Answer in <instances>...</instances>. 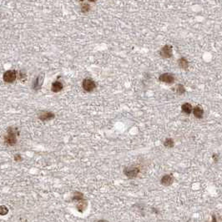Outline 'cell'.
<instances>
[{"label":"cell","mask_w":222,"mask_h":222,"mask_svg":"<svg viewBox=\"0 0 222 222\" xmlns=\"http://www.w3.org/2000/svg\"><path fill=\"white\" fill-rule=\"evenodd\" d=\"M173 181H174V177L172 174H165L160 180V183L165 186H169L172 184Z\"/></svg>","instance_id":"obj_9"},{"label":"cell","mask_w":222,"mask_h":222,"mask_svg":"<svg viewBox=\"0 0 222 222\" xmlns=\"http://www.w3.org/2000/svg\"><path fill=\"white\" fill-rule=\"evenodd\" d=\"M88 1H89V2H92V3H93V2H95L96 0H88Z\"/></svg>","instance_id":"obj_23"},{"label":"cell","mask_w":222,"mask_h":222,"mask_svg":"<svg viewBox=\"0 0 222 222\" xmlns=\"http://www.w3.org/2000/svg\"><path fill=\"white\" fill-rule=\"evenodd\" d=\"M181 109H182V112L184 113L185 115H190V114H191V112H192L193 108H192V106H191V105H190V104H189V103H185V104H184L183 105L181 106Z\"/></svg>","instance_id":"obj_12"},{"label":"cell","mask_w":222,"mask_h":222,"mask_svg":"<svg viewBox=\"0 0 222 222\" xmlns=\"http://www.w3.org/2000/svg\"><path fill=\"white\" fill-rule=\"evenodd\" d=\"M164 145L165 147H167V148H172V147H174V140H173L172 139L168 138V139H166V140H164Z\"/></svg>","instance_id":"obj_15"},{"label":"cell","mask_w":222,"mask_h":222,"mask_svg":"<svg viewBox=\"0 0 222 222\" xmlns=\"http://www.w3.org/2000/svg\"><path fill=\"white\" fill-rule=\"evenodd\" d=\"M90 9V7L88 5V4H84L83 6H82V8H81V11L83 12V13H87L89 12Z\"/></svg>","instance_id":"obj_19"},{"label":"cell","mask_w":222,"mask_h":222,"mask_svg":"<svg viewBox=\"0 0 222 222\" xmlns=\"http://www.w3.org/2000/svg\"><path fill=\"white\" fill-rule=\"evenodd\" d=\"M64 88V85L61 82L59 81H55L53 83L52 85V88H51V90L54 93H58L59 91H61Z\"/></svg>","instance_id":"obj_10"},{"label":"cell","mask_w":222,"mask_h":222,"mask_svg":"<svg viewBox=\"0 0 222 222\" xmlns=\"http://www.w3.org/2000/svg\"><path fill=\"white\" fill-rule=\"evenodd\" d=\"M98 222H109V221H105V220H99Z\"/></svg>","instance_id":"obj_22"},{"label":"cell","mask_w":222,"mask_h":222,"mask_svg":"<svg viewBox=\"0 0 222 222\" xmlns=\"http://www.w3.org/2000/svg\"><path fill=\"white\" fill-rule=\"evenodd\" d=\"M172 54H173V50L170 45H165L160 50V55L164 58H170Z\"/></svg>","instance_id":"obj_5"},{"label":"cell","mask_w":222,"mask_h":222,"mask_svg":"<svg viewBox=\"0 0 222 222\" xmlns=\"http://www.w3.org/2000/svg\"><path fill=\"white\" fill-rule=\"evenodd\" d=\"M83 198H84L83 194L80 193V192H76V193H74V196H73V201H79L83 200Z\"/></svg>","instance_id":"obj_16"},{"label":"cell","mask_w":222,"mask_h":222,"mask_svg":"<svg viewBox=\"0 0 222 222\" xmlns=\"http://www.w3.org/2000/svg\"><path fill=\"white\" fill-rule=\"evenodd\" d=\"M86 207H87V202H86L85 201L81 200V201H78L77 205V209L78 211L83 212V211L86 209Z\"/></svg>","instance_id":"obj_13"},{"label":"cell","mask_w":222,"mask_h":222,"mask_svg":"<svg viewBox=\"0 0 222 222\" xmlns=\"http://www.w3.org/2000/svg\"><path fill=\"white\" fill-rule=\"evenodd\" d=\"M140 170L139 167L136 166H129V167H126L125 169L124 170V174H125L128 178L130 179H134L135 177L138 176V174H140Z\"/></svg>","instance_id":"obj_2"},{"label":"cell","mask_w":222,"mask_h":222,"mask_svg":"<svg viewBox=\"0 0 222 222\" xmlns=\"http://www.w3.org/2000/svg\"><path fill=\"white\" fill-rule=\"evenodd\" d=\"M13 160L16 162H20V161L23 160V158H22V156H21L20 154H16V155H14V157H13Z\"/></svg>","instance_id":"obj_20"},{"label":"cell","mask_w":222,"mask_h":222,"mask_svg":"<svg viewBox=\"0 0 222 222\" xmlns=\"http://www.w3.org/2000/svg\"><path fill=\"white\" fill-rule=\"evenodd\" d=\"M44 83V74H39L33 83V89L34 90H39Z\"/></svg>","instance_id":"obj_7"},{"label":"cell","mask_w":222,"mask_h":222,"mask_svg":"<svg viewBox=\"0 0 222 222\" xmlns=\"http://www.w3.org/2000/svg\"><path fill=\"white\" fill-rule=\"evenodd\" d=\"M3 80L7 83H12L13 82L16 78H17V73L15 71H13V70H9L7 72L4 73L3 74Z\"/></svg>","instance_id":"obj_4"},{"label":"cell","mask_w":222,"mask_h":222,"mask_svg":"<svg viewBox=\"0 0 222 222\" xmlns=\"http://www.w3.org/2000/svg\"><path fill=\"white\" fill-rule=\"evenodd\" d=\"M82 87L86 92H92L96 88V84L92 78H85L82 83Z\"/></svg>","instance_id":"obj_3"},{"label":"cell","mask_w":222,"mask_h":222,"mask_svg":"<svg viewBox=\"0 0 222 222\" xmlns=\"http://www.w3.org/2000/svg\"><path fill=\"white\" fill-rule=\"evenodd\" d=\"M160 80L166 84H173L174 82V78L170 74H163L160 76Z\"/></svg>","instance_id":"obj_8"},{"label":"cell","mask_w":222,"mask_h":222,"mask_svg":"<svg viewBox=\"0 0 222 222\" xmlns=\"http://www.w3.org/2000/svg\"><path fill=\"white\" fill-rule=\"evenodd\" d=\"M175 91H176V93H177L178 95H182V94L184 93L185 89H184V88L183 85H177V87H176V89H175Z\"/></svg>","instance_id":"obj_18"},{"label":"cell","mask_w":222,"mask_h":222,"mask_svg":"<svg viewBox=\"0 0 222 222\" xmlns=\"http://www.w3.org/2000/svg\"><path fill=\"white\" fill-rule=\"evenodd\" d=\"M20 131L16 127H9L7 129V135L4 136L3 141L9 146H14L17 144V137L19 136Z\"/></svg>","instance_id":"obj_1"},{"label":"cell","mask_w":222,"mask_h":222,"mask_svg":"<svg viewBox=\"0 0 222 222\" xmlns=\"http://www.w3.org/2000/svg\"><path fill=\"white\" fill-rule=\"evenodd\" d=\"M19 78L21 79H23V78H26V74H24V73H20L19 74Z\"/></svg>","instance_id":"obj_21"},{"label":"cell","mask_w":222,"mask_h":222,"mask_svg":"<svg viewBox=\"0 0 222 222\" xmlns=\"http://www.w3.org/2000/svg\"><path fill=\"white\" fill-rule=\"evenodd\" d=\"M55 117L54 114L49 111H42L39 115V119L42 121H48Z\"/></svg>","instance_id":"obj_6"},{"label":"cell","mask_w":222,"mask_h":222,"mask_svg":"<svg viewBox=\"0 0 222 222\" xmlns=\"http://www.w3.org/2000/svg\"><path fill=\"white\" fill-rule=\"evenodd\" d=\"M179 65L182 68L186 69V68H188V66H189V62H188V60H187L186 58H180V60H179Z\"/></svg>","instance_id":"obj_14"},{"label":"cell","mask_w":222,"mask_h":222,"mask_svg":"<svg viewBox=\"0 0 222 222\" xmlns=\"http://www.w3.org/2000/svg\"><path fill=\"white\" fill-rule=\"evenodd\" d=\"M193 111L194 115L195 118L197 119H201L204 115V110L202 109V108H201L200 106H196L192 109Z\"/></svg>","instance_id":"obj_11"},{"label":"cell","mask_w":222,"mask_h":222,"mask_svg":"<svg viewBox=\"0 0 222 222\" xmlns=\"http://www.w3.org/2000/svg\"><path fill=\"white\" fill-rule=\"evenodd\" d=\"M80 1H84V0H80Z\"/></svg>","instance_id":"obj_24"},{"label":"cell","mask_w":222,"mask_h":222,"mask_svg":"<svg viewBox=\"0 0 222 222\" xmlns=\"http://www.w3.org/2000/svg\"><path fill=\"white\" fill-rule=\"evenodd\" d=\"M9 213V209L5 205H0V215H6Z\"/></svg>","instance_id":"obj_17"}]
</instances>
